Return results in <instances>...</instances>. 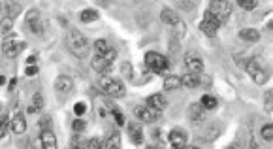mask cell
<instances>
[{
  "label": "cell",
  "instance_id": "49",
  "mask_svg": "<svg viewBox=\"0 0 273 149\" xmlns=\"http://www.w3.org/2000/svg\"><path fill=\"white\" fill-rule=\"evenodd\" d=\"M232 149H234V147H232Z\"/></svg>",
  "mask_w": 273,
  "mask_h": 149
},
{
  "label": "cell",
  "instance_id": "10",
  "mask_svg": "<svg viewBox=\"0 0 273 149\" xmlns=\"http://www.w3.org/2000/svg\"><path fill=\"white\" fill-rule=\"evenodd\" d=\"M185 66L188 70V74L202 76V72H204V61L200 59L196 51H186L185 53Z\"/></svg>",
  "mask_w": 273,
  "mask_h": 149
},
{
  "label": "cell",
  "instance_id": "42",
  "mask_svg": "<svg viewBox=\"0 0 273 149\" xmlns=\"http://www.w3.org/2000/svg\"><path fill=\"white\" fill-rule=\"evenodd\" d=\"M15 85H17V80L13 78V80H10V83H8V89H10V91H13V89H15Z\"/></svg>",
  "mask_w": 273,
  "mask_h": 149
},
{
  "label": "cell",
  "instance_id": "37",
  "mask_svg": "<svg viewBox=\"0 0 273 149\" xmlns=\"http://www.w3.org/2000/svg\"><path fill=\"white\" fill-rule=\"evenodd\" d=\"M239 8H241V10H247V12H253V10L258 8V2H245V0H241V2H239Z\"/></svg>",
  "mask_w": 273,
  "mask_h": 149
},
{
  "label": "cell",
  "instance_id": "22",
  "mask_svg": "<svg viewBox=\"0 0 273 149\" xmlns=\"http://www.w3.org/2000/svg\"><path fill=\"white\" fill-rule=\"evenodd\" d=\"M104 147L106 149H123V140H121V134L119 132H112L107 140L104 142Z\"/></svg>",
  "mask_w": 273,
  "mask_h": 149
},
{
  "label": "cell",
  "instance_id": "7",
  "mask_svg": "<svg viewBox=\"0 0 273 149\" xmlns=\"http://www.w3.org/2000/svg\"><path fill=\"white\" fill-rule=\"evenodd\" d=\"M25 23H26V27H29V31H31L32 34H36V36H42V34L45 32V25H44V19H42L40 10H31V12H26Z\"/></svg>",
  "mask_w": 273,
  "mask_h": 149
},
{
  "label": "cell",
  "instance_id": "47",
  "mask_svg": "<svg viewBox=\"0 0 273 149\" xmlns=\"http://www.w3.org/2000/svg\"><path fill=\"white\" fill-rule=\"evenodd\" d=\"M147 149H155V147H153V145H149V147H147Z\"/></svg>",
  "mask_w": 273,
  "mask_h": 149
},
{
  "label": "cell",
  "instance_id": "41",
  "mask_svg": "<svg viewBox=\"0 0 273 149\" xmlns=\"http://www.w3.org/2000/svg\"><path fill=\"white\" fill-rule=\"evenodd\" d=\"M29 78H32V76H36L38 74V66L34 64V66H26V72H25Z\"/></svg>",
  "mask_w": 273,
  "mask_h": 149
},
{
  "label": "cell",
  "instance_id": "8",
  "mask_svg": "<svg viewBox=\"0 0 273 149\" xmlns=\"http://www.w3.org/2000/svg\"><path fill=\"white\" fill-rule=\"evenodd\" d=\"M74 91V80L70 76H59L55 80V93L61 100L68 98Z\"/></svg>",
  "mask_w": 273,
  "mask_h": 149
},
{
  "label": "cell",
  "instance_id": "34",
  "mask_svg": "<svg viewBox=\"0 0 273 149\" xmlns=\"http://www.w3.org/2000/svg\"><path fill=\"white\" fill-rule=\"evenodd\" d=\"M112 115L115 117V123H117L119 127H123V125L126 123V117H124V113L119 112L117 108H113V110H112Z\"/></svg>",
  "mask_w": 273,
  "mask_h": 149
},
{
  "label": "cell",
  "instance_id": "18",
  "mask_svg": "<svg viewBox=\"0 0 273 149\" xmlns=\"http://www.w3.org/2000/svg\"><path fill=\"white\" fill-rule=\"evenodd\" d=\"M128 138H130L132 143H136V145H142L143 143V129L140 123H128Z\"/></svg>",
  "mask_w": 273,
  "mask_h": 149
},
{
  "label": "cell",
  "instance_id": "4",
  "mask_svg": "<svg viewBox=\"0 0 273 149\" xmlns=\"http://www.w3.org/2000/svg\"><path fill=\"white\" fill-rule=\"evenodd\" d=\"M100 89H102V93L107 94V96H112V98H123L124 94H126V89H124L123 81L115 80L112 76H102L98 81Z\"/></svg>",
  "mask_w": 273,
  "mask_h": 149
},
{
  "label": "cell",
  "instance_id": "23",
  "mask_svg": "<svg viewBox=\"0 0 273 149\" xmlns=\"http://www.w3.org/2000/svg\"><path fill=\"white\" fill-rule=\"evenodd\" d=\"M239 38L245 40V42H251V44H255L260 40V32L256 31V29H241L239 31Z\"/></svg>",
  "mask_w": 273,
  "mask_h": 149
},
{
  "label": "cell",
  "instance_id": "40",
  "mask_svg": "<svg viewBox=\"0 0 273 149\" xmlns=\"http://www.w3.org/2000/svg\"><path fill=\"white\" fill-rule=\"evenodd\" d=\"M89 145H91V149H100L102 147V140H100V138H91V140H89Z\"/></svg>",
  "mask_w": 273,
  "mask_h": 149
},
{
  "label": "cell",
  "instance_id": "27",
  "mask_svg": "<svg viewBox=\"0 0 273 149\" xmlns=\"http://www.w3.org/2000/svg\"><path fill=\"white\" fill-rule=\"evenodd\" d=\"M181 87V78L175 74H170L166 76V80H164V89L166 91H175V89Z\"/></svg>",
  "mask_w": 273,
  "mask_h": 149
},
{
  "label": "cell",
  "instance_id": "35",
  "mask_svg": "<svg viewBox=\"0 0 273 149\" xmlns=\"http://www.w3.org/2000/svg\"><path fill=\"white\" fill-rule=\"evenodd\" d=\"M264 110H266L267 113L273 110V94H271V91H267L266 96H264Z\"/></svg>",
  "mask_w": 273,
  "mask_h": 149
},
{
  "label": "cell",
  "instance_id": "45",
  "mask_svg": "<svg viewBox=\"0 0 273 149\" xmlns=\"http://www.w3.org/2000/svg\"><path fill=\"white\" fill-rule=\"evenodd\" d=\"M25 149H34V145H31V143H29V145H25Z\"/></svg>",
  "mask_w": 273,
  "mask_h": 149
},
{
  "label": "cell",
  "instance_id": "32",
  "mask_svg": "<svg viewBox=\"0 0 273 149\" xmlns=\"http://www.w3.org/2000/svg\"><path fill=\"white\" fill-rule=\"evenodd\" d=\"M13 29V19H10V17H2L0 19V31L4 32H10Z\"/></svg>",
  "mask_w": 273,
  "mask_h": 149
},
{
  "label": "cell",
  "instance_id": "11",
  "mask_svg": "<svg viewBox=\"0 0 273 149\" xmlns=\"http://www.w3.org/2000/svg\"><path fill=\"white\" fill-rule=\"evenodd\" d=\"M136 117L142 121V123H158L162 117L160 112H156V110H153V108H149V106H140V108H136Z\"/></svg>",
  "mask_w": 273,
  "mask_h": 149
},
{
  "label": "cell",
  "instance_id": "46",
  "mask_svg": "<svg viewBox=\"0 0 273 149\" xmlns=\"http://www.w3.org/2000/svg\"><path fill=\"white\" fill-rule=\"evenodd\" d=\"M253 149H258V145H253Z\"/></svg>",
  "mask_w": 273,
  "mask_h": 149
},
{
  "label": "cell",
  "instance_id": "12",
  "mask_svg": "<svg viewBox=\"0 0 273 149\" xmlns=\"http://www.w3.org/2000/svg\"><path fill=\"white\" fill-rule=\"evenodd\" d=\"M23 51H25V42H21V40H4V42H2V53L6 57L15 59V57L21 55Z\"/></svg>",
  "mask_w": 273,
  "mask_h": 149
},
{
  "label": "cell",
  "instance_id": "26",
  "mask_svg": "<svg viewBox=\"0 0 273 149\" xmlns=\"http://www.w3.org/2000/svg\"><path fill=\"white\" fill-rule=\"evenodd\" d=\"M93 47H94V55H106V53H110V51L113 49L112 45H110V42L107 40H96L93 44Z\"/></svg>",
  "mask_w": 273,
  "mask_h": 149
},
{
  "label": "cell",
  "instance_id": "43",
  "mask_svg": "<svg viewBox=\"0 0 273 149\" xmlns=\"http://www.w3.org/2000/svg\"><path fill=\"white\" fill-rule=\"evenodd\" d=\"M4 83H6V78L0 74V85H4Z\"/></svg>",
  "mask_w": 273,
  "mask_h": 149
},
{
  "label": "cell",
  "instance_id": "6",
  "mask_svg": "<svg viewBox=\"0 0 273 149\" xmlns=\"http://www.w3.org/2000/svg\"><path fill=\"white\" fill-rule=\"evenodd\" d=\"M207 13L217 21L219 25H223V23L228 21L230 13H232V2H226V0H223V2H211L209 8H207Z\"/></svg>",
  "mask_w": 273,
  "mask_h": 149
},
{
  "label": "cell",
  "instance_id": "5",
  "mask_svg": "<svg viewBox=\"0 0 273 149\" xmlns=\"http://www.w3.org/2000/svg\"><path fill=\"white\" fill-rule=\"evenodd\" d=\"M245 72H247L249 78L255 81L256 85H264V83L269 81V72H267L256 59H249V61L245 62Z\"/></svg>",
  "mask_w": 273,
  "mask_h": 149
},
{
  "label": "cell",
  "instance_id": "2",
  "mask_svg": "<svg viewBox=\"0 0 273 149\" xmlns=\"http://www.w3.org/2000/svg\"><path fill=\"white\" fill-rule=\"evenodd\" d=\"M145 66L147 70L151 72H155V74H168L170 68H172V64H170V59L164 57L162 53L158 51H149L147 55H145Z\"/></svg>",
  "mask_w": 273,
  "mask_h": 149
},
{
  "label": "cell",
  "instance_id": "31",
  "mask_svg": "<svg viewBox=\"0 0 273 149\" xmlns=\"http://www.w3.org/2000/svg\"><path fill=\"white\" fill-rule=\"evenodd\" d=\"M72 129H74L75 134H81V132L87 129V121H85V119H81V117L74 119V123H72Z\"/></svg>",
  "mask_w": 273,
  "mask_h": 149
},
{
  "label": "cell",
  "instance_id": "1",
  "mask_svg": "<svg viewBox=\"0 0 273 149\" xmlns=\"http://www.w3.org/2000/svg\"><path fill=\"white\" fill-rule=\"evenodd\" d=\"M66 47L70 49V53L75 57H87L89 51H91V42L85 34H81L79 31H68L66 34Z\"/></svg>",
  "mask_w": 273,
  "mask_h": 149
},
{
  "label": "cell",
  "instance_id": "9",
  "mask_svg": "<svg viewBox=\"0 0 273 149\" xmlns=\"http://www.w3.org/2000/svg\"><path fill=\"white\" fill-rule=\"evenodd\" d=\"M168 142L174 149H185L188 145V132L185 129H179V127H175L170 131L168 134Z\"/></svg>",
  "mask_w": 273,
  "mask_h": 149
},
{
  "label": "cell",
  "instance_id": "36",
  "mask_svg": "<svg viewBox=\"0 0 273 149\" xmlns=\"http://www.w3.org/2000/svg\"><path fill=\"white\" fill-rule=\"evenodd\" d=\"M8 129H10V117L4 115V117L0 119V138H4V134L8 132Z\"/></svg>",
  "mask_w": 273,
  "mask_h": 149
},
{
  "label": "cell",
  "instance_id": "38",
  "mask_svg": "<svg viewBox=\"0 0 273 149\" xmlns=\"http://www.w3.org/2000/svg\"><path fill=\"white\" fill-rule=\"evenodd\" d=\"M85 112H87V106H85V102H77V104L74 106V113L77 115V117H81Z\"/></svg>",
  "mask_w": 273,
  "mask_h": 149
},
{
  "label": "cell",
  "instance_id": "39",
  "mask_svg": "<svg viewBox=\"0 0 273 149\" xmlns=\"http://www.w3.org/2000/svg\"><path fill=\"white\" fill-rule=\"evenodd\" d=\"M40 129H42V131H51V117L49 115H45V117L40 119Z\"/></svg>",
  "mask_w": 273,
  "mask_h": 149
},
{
  "label": "cell",
  "instance_id": "21",
  "mask_svg": "<svg viewBox=\"0 0 273 149\" xmlns=\"http://www.w3.org/2000/svg\"><path fill=\"white\" fill-rule=\"evenodd\" d=\"M200 106L204 108L205 112H213V110H217L219 106V100L213 96V94H204L202 98H200Z\"/></svg>",
  "mask_w": 273,
  "mask_h": 149
},
{
  "label": "cell",
  "instance_id": "28",
  "mask_svg": "<svg viewBox=\"0 0 273 149\" xmlns=\"http://www.w3.org/2000/svg\"><path fill=\"white\" fill-rule=\"evenodd\" d=\"M70 149H91V145H89L87 138H83L81 134H74L72 142H70Z\"/></svg>",
  "mask_w": 273,
  "mask_h": 149
},
{
  "label": "cell",
  "instance_id": "3",
  "mask_svg": "<svg viewBox=\"0 0 273 149\" xmlns=\"http://www.w3.org/2000/svg\"><path fill=\"white\" fill-rule=\"evenodd\" d=\"M115 59H117V51L115 49H112L110 53H106V55H93V59H91V66H93V70L96 72V74L110 76L113 70V62H115Z\"/></svg>",
  "mask_w": 273,
  "mask_h": 149
},
{
  "label": "cell",
  "instance_id": "17",
  "mask_svg": "<svg viewBox=\"0 0 273 149\" xmlns=\"http://www.w3.org/2000/svg\"><path fill=\"white\" fill-rule=\"evenodd\" d=\"M160 19H162V23H166V25H172V27H175V25H179L181 21V15L175 10H172V8H164L160 12Z\"/></svg>",
  "mask_w": 273,
  "mask_h": 149
},
{
  "label": "cell",
  "instance_id": "44",
  "mask_svg": "<svg viewBox=\"0 0 273 149\" xmlns=\"http://www.w3.org/2000/svg\"><path fill=\"white\" fill-rule=\"evenodd\" d=\"M185 149H200V147H198V145H186Z\"/></svg>",
  "mask_w": 273,
  "mask_h": 149
},
{
  "label": "cell",
  "instance_id": "13",
  "mask_svg": "<svg viewBox=\"0 0 273 149\" xmlns=\"http://www.w3.org/2000/svg\"><path fill=\"white\" fill-rule=\"evenodd\" d=\"M219 27H221V25H219L217 21H215V19L209 15V13L205 12L204 19L200 21V31L204 32L207 38H215V36H217V32H219Z\"/></svg>",
  "mask_w": 273,
  "mask_h": 149
},
{
  "label": "cell",
  "instance_id": "33",
  "mask_svg": "<svg viewBox=\"0 0 273 149\" xmlns=\"http://www.w3.org/2000/svg\"><path fill=\"white\" fill-rule=\"evenodd\" d=\"M260 134H262V138H264L266 142H271V140H273V127H271V125H264V127H262V131H260Z\"/></svg>",
  "mask_w": 273,
  "mask_h": 149
},
{
  "label": "cell",
  "instance_id": "30",
  "mask_svg": "<svg viewBox=\"0 0 273 149\" xmlns=\"http://www.w3.org/2000/svg\"><path fill=\"white\" fill-rule=\"evenodd\" d=\"M21 13V4L19 2H8L6 4V17L15 19Z\"/></svg>",
  "mask_w": 273,
  "mask_h": 149
},
{
  "label": "cell",
  "instance_id": "48",
  "mask_svg": "<svg viewBox=\"0 0 273 149\" xmlns=\"http://www.w3.org/2000/svg\"><path fill=\"white\" fill-rule=\"evenodd\" d=\"M0 8H2V4H0Z\"/></svg>",
  "mask_w": 273,
  "mask_h": 149
},
{
  "label": "cell",
  "instance_id": "14",
  "mask_svg": "<svg viewBox=\"0 0 273 149\" xmlns=\"http://www.w3.org/2000/svg\"><path fill=\"white\" fill-rule=\"evenodd\" d=\"M10 129H12L13 134H25L26 131V121H25V115L21 112H15L10 117Z\"/></svg>",
  "mask_w": 273,
  "mask_h": 149
},
{
  "label": "cell",
  "instance_id": "19",
  "mask_svg": "<svg viewBox=\"0 0 273 149\" xmlns=\"http://www.w3.org/2000/svg\"><path fill=\"white\" fill-rule=\"evenodd\" d=\"M147 106H149V108H153V110H156V112L162 113L168 108V102H166V98H164L160 93H156V94H151V96H147Z\"/></svg>",
  "mask_w": 273,
  "mask_h": 149
},
{
  "label": "cell",
  "instance_id": "24",
  "mask_svg": "<svg viewBox=\"0 0 273 149\" xmlns=\"http://www.w3.org/2000/svg\"><path fill=\"white\" fill-rule=\"evenodd\" d=\"M42 110H44V96H42V93H36L29 104V113H38Z\"/></svg>",
  "mask_w": 273,
  "mask_h": 149
},
{
  "label": "cell",
  "instance_id": "29",
  "mask_svg": "<svg viewBox=\"0 0 273 149\" xmlns=\"http://www.w3.org/2000/svg\"><path fill=\"white\" fill-rule=\"evenodd\" d=\"M134 66H132L130 62L128 61H124V62H121V76H123L124 80L126 81H134Z\"/></svg>",
  "mask_w": 273,
  "mask_h": 149
},
{
  "label": "cell",
  "instance_id": "20",
  "mask_svg": "<svg viewBox=\"0 0 273 149\" xmlns=\"http://www.w3.org/2000/svg\"><path fill=\"white\" fill-rule=\"evenodd\" d=\"M202 76H196V74H185L183 78H181V85L186 89H196L200 87V83H202V80H200Z\"/></svg>",
  "mask_w": 273,
  "mask_h": 149
},
{
  "label": "cell",
  "instance_id": "25",
  "mask_svg": "<svg viewBox=\"0 0 273 149\" xmlns=\"http://www.w3.org/2000/svg\"><path fill=\"white\" fill-rule=\"evenodd\" d=\"M100 19V13L93 8H87V10H83L79 13V21L81 23H94V21H98Z\"/></svg>",
  "mask_w": 273,
  "mask_h": 149
},
{
  "label": "cell",
  "instance_id": "15",
  "mask_svg": "<svg viewBox=\"0 0 273 149\" xmlns=\"http://www.w3.org/2000/svg\"><path fill=\"white\" fill-rule=\"evenodd\" d=\"M40 149H59V145H57V136L53 134V131L40 132Z\"/></svg>",
  "mask_w": 273,
  "mask_h": 149
},
{
  "label": "cell",
  "instance_id": "16",
  "mask_svg": "<svg viewBox=\"0 0 273 149\" xmlns=\"http://www.w3.org/2000/svg\"><path fill=\"white\" fill-rule=\"evenodd\" d=\"M186 115H188V119L193 123H200V121L205 119V110L200 106V102H193V104L188 106V110H186Z\"/></svg>",
  "mask_w": 273,
  "mask_h": 149
}]
</instances>
